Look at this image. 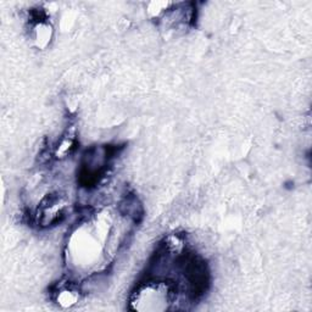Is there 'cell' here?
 <instances>
[{
	"label": "cell",
	"instance_id": "cell-1",
	"mask_svg": "<svg viewBox=\"0 0 312 312\" xmlns=\"http://www.w3.org/2000/svg\"><path fill=\"white\" fill-rule=\"evenodd\" d=\"M78 292L72 290V289H63V290L57 294L56 301L60 306L71 307L78 302Z\"/></svg>",
	"mask_w": 312,
	"mask_h": 312
}]
</instances>
